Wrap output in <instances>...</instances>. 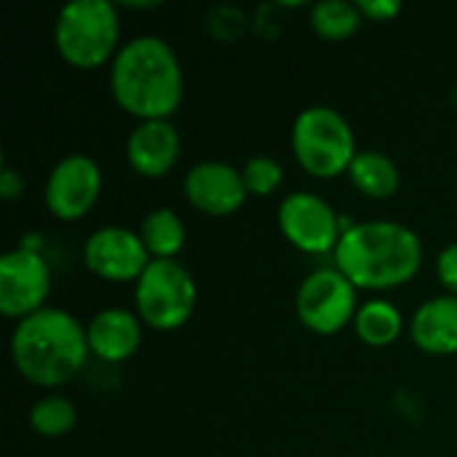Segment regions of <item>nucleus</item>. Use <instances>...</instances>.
<instances>
[{
  "instance_id": "nucleus-1",
  "label": "nucleus",
  "mask_w": 457,
  "mask_h": 457,
  "mask_svg": "<svg viewBox=\"0 0 457 457\" xmlns=\"http://www.w3.org/2000/svg\"><path fill=\"white\" fill-rule=\"evenodd\" d=\"M112 102L142 120H169L185 96V72L177 51L158 35L126 40L110 64Z\"/></svg>"
},
{
  "instance_id": "nucleus-2",
  "label": "nucleus",
  "mask_w": 457,
  "mask_h": 457,
  "mask_svg": "<svg viewBox=\"0 0 457 457\" xmlns=\"http://www.w3.org/2000/svg\"><path fill=\"white\" fill-rule=\"evenodd\" d=\"M335 268L367 292H391L410 284L423 268L420 236L391 220L353 222L335 249Z\"/></svg>"
},
{
  "instance_id": "nucleus-3",
  "label": "nucleus",
  "mask_w": 457,
  "mask_h": 457,
  "mask_svg": "<svg viewBox=\"0 0 457 457\" xmlns=\"http://www.w3.org/2000/svg\"><path fill=\"white\" fill-rule=\"evenodd\" d=\"M91 356L86 324L70 311L43 308L11 332L13 370L35 388L54 391L78 378Z\"/></svg>"
},
{
  "instance_id": "nucleus-4",
  "label": "nucleus",
  "mask_w": 457,
  "mask_h": 457,
  "mask_svg": "<svg viewBox=\"0 0 457 457\" xmlns=\"http://www.w3.org/2000/svg\"><path fill=\"white\" fill-rule=\"evenodd\" d=\"M120 13L107 0H72L54 19V48L72 70H99L120 51Z\"/></svg>"
},
{
  "instance_id": "nucleus-5",
  "label": "nucleus",
  "mask_w": 457,
  "mask_h": 457,
  "mask_svg": "<svg viewBox=\"0 0 457 457\" xmlns=\"http://www.w3.org/2000/svg\"><path fill=\"white\" fill-rule=\"evenodd\" d=\"M297 166L316 179H337L348 174L359 147L348 118L329 104L305 107L289 134Z\"/></svg>"
},
{
  "instance_id": "nucleus-6",
  "label": "nucleus",
  "mask_w": 457,
  "mask_h": 457,
  "mask_svg": "<svg viewBox=\"0 0 457 457\" xmlns=\"http://www.w3.org/2000/svg\"><path fill=\"white\" fill-rule=\"evenodd\" d=\"M198 303V284L179 260H153L134 284V313L155 332L182 329Z\"/></svg>"
},
{
  "instance_id": "nucleus-7",
  "label": "nucleus",
  "mask_w": 457,
  "mask_h": 457,
  "mask_svg": "<svg viewBox=\"0 0 457 457\" xmlns=\"http://www.w3.org/2000/svg\"><path fill=\"white\" fill-rule=\"evenodd\" d=\"M359 308V289L335 265L308 273L297 287L295 311L300 324L313 335H340L345 327H353Z\"/></svg>"
},
{
  "instance_id": "nucleus-8",
  "label": "nucleus",
  "mask_w": 457,
  "mask_h": 457,
  "mask_svg": "<svg viewBox=\"0 0 457 457\" xmlns=\"http://www.w3.org/2000/svg\"><path fill=\"white\" fill-rule=\"evenodd\" d=\"M345 228L348 225L340 220L332 204L311 190L289 193L278 204V230L297 252L335 254Z\"/></svg>"
},
{
  "instance_id": "nucleus-9",
  "label": "nucleus",
  "mask_w": 457,
  "mask_h": 457,
  "mask_svg": "<svg viewBox=\"0 0 457 457\" xmlns=\"http://www.w3.org/2000/svg\"><path fill=\"white\" fill-rule=\"evenodd\" d=\"M51 295V268L46 257L21 244L0 257V313L5 319H27L46 305Z\"/></svg>"
},
{
  "instance_id": "nucleus-10",
  "label": "nucleus",
  "mask_w": 457,
  "mask_h": 457,
  "mask_svg": "<svg viewBox=\"0 0 457 457\" xmlns=\"http://www.w3.org/2000/svg\"><path fill=\"white\" fill-rule=\"evenodd\" d=\"M102 169L91 155L83 153H70L62 161L54 163L48 171L46 187H43V201L51 217L62 222H78L83 220L99 201L102 195Z\"/></svg>"
},
{
  "instance_id": "nucleus-11",
  "label": "nucleus",
  "mask_w": 457,
  "mask_h": 457,
  "mask_svg": "<svg viewBox=\"0 0 457 457\" xmlns=\"http://www.w3.org/2000/svg\"><path fill=\"white\" fill-rule=\"evenodd\" d=\"M150 262L139 230L123 225L96 228L83 244V265L107 284H137Z\"/></svg>"
},
{
  "instance_id": "nucleus-12",
  "label": "nucleus",
  "mask_w": 457,
  "mask_h": 457,
  "mask_svg": "<svg viewBox=\"0 0 457 457\" xmlns=\"http://www.w3.org/2000/svg\"><path fill=\"white\" fill-rule=\"evenodd\" d=\"M182 193L187 204L206 217H230L249 198L241 169L228 161L195 163L182 179Z\"/></svg>"
},
{
  "instance_id": "nucleus-13",
  "label": "nucleus",
  "mask_w": 457,
  "mask_h": 457,
  "mask_svg": "<svg viewBox=\"0 0 457 457\" xmlns=\"http://www.w3.org/2000/svg\"><path fill=\"white\" fill-rule=\"evenodd\" d=\"M182 155V137L171 120H142L126 139V161L145 179L166 177Z\"/></svg>"
},
{
  "instance_id": "nucleus-14",
  "label": "nucleus",
  "mask_w": 457,
  "mask_h": 457,
  "mask_svg": "<svg viewBox=\"0 0 457 457\" xmlns=\"http://www.w3.org/2000/svg\"><path fill=\"white\" fill-rule=\"evenodd\" d=\"M142 327L139 316L126 308H104L94 313L86 324L91 356L104 364L129 361L142 345Z\"/></svg>"
},
{
  "instance_id": "nucleus-15",
  "label": "nucleus",
  "mask_w": 457,
  "mask_h": 457,
  "mask_svg": "<svg viewBox=\"0 0 457 457\" xmlns=\"http://www.w3.org/2000/svg\"><path fill=\"white\" fill-rule=\"evenodd\" d=\"M410 337L428 356L457 353V297L439 295L426 300L410 319Z\"/></svg>"
},
{
  "instance_id": "nucleus-16",
  "label": "nucleus",
  "mask_w": 457,
  "mask_h": 457,
  "mask_svg": "<svg viewBox=\"0 0 457 457\" xmlns=\"http://www.w3.org/2000/svg\"><path fill=\"white\" fill-rule=\"evenodd\" d=\"M348 179L364 198L372 201L394 198L402 187L399 166L394 163V158L378 150H359L348 169Z\"/></svg>"
},
{
  "instance_id": "nucleus-17",
  "label": "nucleus",
  "mask_w": 457,
  "mask_h": 457,
  "mask_svg": "<svg viewBox=\"0 0 457 457\" xmlns=\"http://www.w3.org/2000/svg\"><path fill=\"white\" fill-rule=\"evenodd\" d=\"M353 332L370 348H391L404 335V313L388 300H367L353 319Z\"/></svg>"
},
{
  "instance_id": "nucleus-18",
  "label": "nucleus",
  "mask_w": 457,
  "mask_h": 457,
  "mask_svg": "<svg viewBox=\"0 0 457 457\" xmlns=\"http://www.w3.org/2000/svg\"><path fill=\"white\" fill-rule=\"evenodd\" d=\"M139 236H142V244H145V249L150 252L153 260H177V254L187 244L185 220L174 209H169V206L153 209L142 220Z\"/></svg>"
},
{
  "instance_id": "nucleus-19",
  "label": "nucleus",
  "mask_w": 457,
  "mask_h": 457,
  "mask_svg": "<svg viewBox=\"0 0 457 457\" xmlns=\"http://www.w3.org/2000/svg\"><path fill=\"white\" fill-rule=\"evenodd\" d=\"M364 16L356 3L324 0L311 8V27L324 40H348L359 32Z\"/></svg>"
},
{
  "instance_id": "nucleus-20",
  "label": "nucleus",
  "mask_w": 457,
  "mask_h": 457,
  "mask_svg": "<svg viewBox=\"0 0 457 457\" xmlns=\"http://www.w3.org/2000/svg\"><path fill=\"white\" fill-rule=\"evenodd\" d=\"M78 423V410L67 396L46 394L29 410V428L43 439H62Z\"/></svg>"
},
{
  "instance_id": "nucleus-21",
  "label": "nucleus",
  "mask_w": 457,
  "mask_h": 457,
  "mask_svg": "<svg viewBox=\"0 0 457 457\" xmlns=\"http://www.w3.org/2000/svg\"><path fill=\"white\" fill-rule=\"evenodd\" d=\"M241 177H244V185H246V193L249 195H260V198H268L273 195L281 182H284V169L276 158L270 155H252L244 166H241Z\"/></svg>"
},
{
  "instance_id": "nucleus-22",
  "label": "nucleus",
  "mask_w": 457,
  "mask_h": 457,
  "mask_svg": "<svg viewBox=\"0 0 457 457\" xmlns=\"http://www.w3.org/2000/svg\"><path fill=\"white\" fill-rule=\"evenodd\" d=\"M436 278L445 287V295L457 297V244L445 246L436 254Z\"/></svg>"
},
{
  "instance_id": "nucleus-23",
  "label": "nucleus",
  "mask_w": 457,
  "mask_h": 457,
  "mask_svg": "<svg viewBox=\"0 0 457 457\" xmlns=\"http://www.w3.org/2000/svg\"><path fill=\"white\" fill-rule=\"evenodd\" d=\"M356 5H359L361 16L370 21H391L402 13L399 0H359Z\"/></svg>"
},
{
  "instance_id": "nucleus-24",
  "label": "nucleus",
  "mask_w": 457,
  "mask_h": 457,
  "mask_svg": "<svg viewBox=\"0 0 457 457\" xmlns=\"http://www.w3.org/2000/svg\"><path fill=\"white\" fill-rule=\"evenodd\" d=\"M21 190H24V182L16 174V169H11L8 163H3V171H0V195L5 201H13V198L21 195Z\"/></svg>"
}]
</instances>
